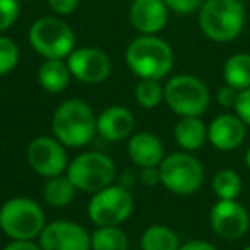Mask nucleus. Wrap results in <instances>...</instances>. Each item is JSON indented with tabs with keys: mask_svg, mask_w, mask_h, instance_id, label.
Listing matches in <instances>:
<instances>
[{
	"mask_svg": "<svg viewBox=\"0 0 250 250\" xmlns=\"http://www.w3.org/2000/svg\"><path fill=\"white\" fill-rule=\"evenodd\" d=\"M21 14V2L19 0H0V35L16 24Z\"/></svg>",
	"mask_w": 250,
	"mask_h": 250,
	"instance_id": "nucleus-27",
	"label": "nucleus"
},
{
	"mask_svg": "<svg viewBox=\"0 0 250 250\" xmlns=\"http://www.w3.org/2000/svg\"><path fill=\"white\" fill-rule=\"evenodd\" d=\"M180 245L177 231L161 223L147 226L141 235V250H178Z\"/></svg>",
	"mask_w": 250,
	"mask_h": 250,
	"instance_id": "nucleus-20",
	"label": "nucleus"
},
{
	"mask_svg": "<svg viewBox=\"0 0 250 250\" xmlns=\"http://www.w3.org/2000/svg\"><path fill=\"white\" fill-rule=\"evenodd\" d=\"M76 192L77 188L69 180V177L63 173L52 178H45L42 195L46 204L52 206V208H65V206H69L74 201Z\"/></svg>",
	"mask_w": 250,
	"mask_h": 250,
	"instance_id": "nucleus-22",
	"label": "nucleus"
},
{
	"mask_svg": "<svg viewBox=\"0 0 250 250\" xmlns=\"http://www.w3.org/2000/svg\"><path fill=\"white\" fill-rule=\"evenodd\" d=\"M94 110L87 101L70 98L57 106L52 117L53 137L60 141L67 149H79L93 143L98 136Z\"/></svg>",
	"mask_w": 250,
	"mask_h": 250,
	"instance_id": "nucleus-1",
	"label": "nucleus"
},
{
	"mask_svg": "<svg viewBox=\"0 0 250 250\" xmlns=\"http://www.w3.org/2000/svg\"><path fill=\"white\" fill-rule=\"evenodd\" d=\"M65 62L74 79L83 84H101L111 76L110 57L96 46L76 48Z\"/></svg>",
	"mask_w": 250,
	"mask_h": 250,
	"instance_id": "nucleus-12",
	"label": "nucleus"
},
{
	"mask_svg": "<svg viewBox=\"0 0 250 250\" xmlns=\"http://www.w3.org/2000/svg\"><path fill=\"white\" fill-rule=\"evenodd\" d=\"M96 130L101 139L108 143H120L134 134L136 117L127 106L111 104L96 117Z\"/></svg>",
	"mask_w": 250,
	"mask_h": 250,
	"instance_id": "nucleus-15",
	"label": "nucleus"
},
{
	"mask_svg": "<svg viewBox=\"0 0 250 250\" xmlns=\"http://www.w3.org/2000/svg\"><path fill=\"white\" fill-rule=\"evenodd\" d=\"M46 2H48L50 11L59 16V18L74 14L81 4V0H46Z\"/></svg>",
	"mask_w": 250,
	"mask_h": 250,
	"instance_id": "nucleus-30",
	"label": "nucleus"
},
{
	"mask_svg": "<svg viewBox=\"0 0 250 250\" xmlns=\"http://www.w3.org/2000/svg\"><path fill=\"white\" fill-rule=\"evenodd\" d=\"M134 98L139 106L153 110L165 101V86L156 79H139L134 89Z\"/></svg>",
	"mask_w": 250,
	"mask_h": 250,
	"instance_id": "nucleus-25",
	"label": "nucleus"
},
{
	"mask_svg": "<svg viewBox=\"0 0 250 250\" xmlns=\"http://www.w3.org/2000/svg\"><path fill=\"white\" fill-rule=\"evenodd\" d=\"M38 243L43 250H91V233L69 219H55L45 225Z\"/></svg>",
	"mask_w": 250,
	"mask_h": 250,
	"instance_id": "nucleus-13",
	"label": "nucleus"
},
{
	"mask_svg": "<svg viewBox=\"0 0 250 250\" xmlns=\"http://www.w3.org/2000/svg\"><path fill=\"white\" fill-rule=\"evenodd\" d=\"M178 250H218V247L208 240H188L182 243Z\"/></svg>",
	"mask_w": 250,
	"mask_h": 250,
	"instance_id": "nucleus-34",
	"label": "nucleus"
},
{
	"mask_svg": "<svg viewBox=\"0 0 250 250\" xmlns=\"http://www.w3.org/2000/svg\"><path fill=\"white\" fill-rule=\"evenodd\" d=\"M242 250H250V245H247V247H243Z\"/></svg>",
	"mask_w": 250,
	"mask_h": 250,
	"instance_id": "nucleus-37",
	"label": "nucleus"
},
{
	"mask_svg": "<svg viewBox=\"0 0 250 250\" xmlns=\"http://www.w3.org/2000/svg\"><path fill=\"white\" fill-rule=\"evenodd\" d=\"M21 60V50L18 43L5 35H0V77L7 76L18 67Z\"/></svg>",
	"mask_w": 250,
	"mask_h": 250,
	"instance_id": "nucleus-26",
	"label": "nucleus"
},
{
	"mask_svg": "<svg viewBox=\"0 0 250 250\" xmlns=\"http://www.w3.org/2000/svg\"><path fill=\"white\" fill-rule=\"evenodd\" d=\"M136 180H139V177H136V173H132L130 170H125L124 173L120 175V178H118V184L124 185L125 188H130L136 184Z\"/></svg>",
	"mask_w": 250,
	"mask_h": 250,
	"instance_id": "nucleus-35",
	"label": "nucleus"
},
{
	"mask_svg": "<svg viewBox=\"0 0 250 250\" xmlns=\"http://www.w3.org/2000/svg\"><path fill=\"white\" fill-rule=\"evenodd\" d=\"M65 175L77 190L94 194L113 184L117 167L108 154L101 151H86L69 161Z\"/></svg>",
	"mask_w": 250,
	"mask_h": 250,
	"instance_id": "nucleus-7",
	"label": "nucleus"
},
{
	"mask_svg": "<svg viewBox=\"0 0 250 250\" xmlns=\"http://www.w3.org/2000/svg\"><path fill=\"white\" fill-rule=\"evenodd\" d=\"M209 225L219 238L235 242L245 236L249 231L250 212L236 199H231V201L218 199L209 211Z\"/></svg>",
	"mask_w": 250,
	"mask_h": 250,
	"instance_id": "nucleus-11",
	"label": "nucleus"
},
{
	"mask_svg": "<svg viewBox=\"0 0 250 250\" xmlns=\"http://www.w3.org/2000/svg\"><path fill=\"white\" fill-rule=\"evenodd\" d=\"M236 98H238V91L235 87L228 86V84H225V86H221L216 91V101L223 108H231L233 110L236 103Z\"/></svg>",
	"mask_w": 250,
	"mask_h": 250,
	"instance_id": "nucleus-31",
	"label": "nucleus"
},
{
	"mask_svg": "<svg viewBox=\"0 0 250 250\" xmlns=\"http://www.w3.org/2000/svg\"><path fill=\"white\" fill-rule=\"evenodd\" d=\"M28 40L31 48L48 59L65 60L76 50V35L72 28L59 16H45L29 26Z\"/></svg>",
	"mask_w": 250,
	"mask_h": 250,
	"instance_id": "nucleus-5",
	"label": "nucleus"
},
{
	"mask_svg": "<svg viewBox=\"0 0 250 250\" xmlns=\"http://www.w3.org/2000/svg\"><path fill=\"white\" fill-rule=\"evenodd\" d=\"M125 63L139 79L163 81L173 69L175 55L170 43L158 35H139L125 50Z\"/></svg>",
	"mask_w": 250,
	"mask_h": 250,
	"instance_id": "nucleus-2",
	"label": "nucleus"
},
{
	"mask_svg": "<svg viewBox=\"0 0 250 250\" xmlns=\"http://www.w3.org/2000/svg\"><path fill=\"white\" fill-rule=\"evenodd\" d=\"M211 188L218 199H221V201H231V199H238V195L242 194L243 182L242 177L235 170H231V168H221L212 177Z\"/></svg>",
	"mask_w": 250,
	"mask_h": 250,
	"instance_id": "nucleus-24",
	"label": "nucleus"
},
{
	"mask_svg": "<svg viewBox=\"0 0 250 250\" xmlns=\"http://www.w3.org/2000/svg\"><path fill=\"white\" fill-rule=\"evenodd\" d=\"M206 0H165V4L170 11L177 12L180 16H188L199 12Z\"/></svg>",
	"mask_w": 250,
	"mask_h": 250,
	"instance_id": "nucleus-28",
	"label": "nucleus"
},
{
	"mask_svg": "<svg viewBox=\"0 0 250 250\" xmlns=\"http://www.w3.org/2000/svg\"><path fill=\"white\" fill-rule=\"evenodd\" d=\"M98 2H104V0H98Z\"/></svg>",
	"mask_w": 250,
	"mask_h": 250,
	"instance_id": "nucleus-39",
	"label": "nucleus"
},
{
	"mask_svg": "<svg viewBox=\"0 0 250 250\" xmlns=\"http://www.w3.org/2000/svg\"><path fill=\"white\" fill-rule=\"evenodd\" d=\"M45 225V211L31 197L16 195L0 208V229L11 240H36Z\"/></svg>",
	"mask_w": 250,
	"mask_h": 250,
	"instance_id": "nucleus-4",
	"label": "nucleus"
},
{
	"mask_svg": "<svg viewBox=\"0 0 250 250\" xmlns=\"http://www.w3.org/2000/svg\"><path fill=\"white\" fill-rule=\"evenodd\" d=\"M19 2H28V0H19Z\"/></svg>",
	"mask_w": 250,
	"mask_h": 250,
	"instance_id": "nucleus-38",
	"label": "nucleus"
},
{
	"mask_svg": "<svg viewBox=\"0 0 250 250\" xmlns=\"http://www.w3.org/2000/svg\"><path fill=\"white\" fill-rule=\"evenodd\" d=\"M247 127L242 118L233 113H221L208 125V143L221 153L235 151L245 143Z\"/></svg>",
	"mask_w": 250,
	"mask_h": 250,
	"instance_id": "nucleus-14",
	"label": "nucleus"
},
{
	"mask_svg": "<svg viewBox=\"0 0 250 250\" xmlns=\"http://www.w3.org/2000/svg\"><path fill=\"white\" fill-rule=\"evenodd\" d=\"M243 161H245V167H247V170L250 171V146L247 147V151H245V158H243Z\"/></svg>",
	"mask_w": 250,
	"mask_h": 250,
	"instance_id": "nucleus-36",
	"label": "nucleus"
},
{
	"mask_svg": "<svg viewBox=\"0 0 250 250\" xmlns=\"http://www.w3.org/2000/svg\"><path fill=\"white\" fill-rule=\"evenodd\" d=\"M127 141V154L139 168L160 167L163 158L167 156L163 141L153 132H134Z\"/></svg>",
	"mask_w": 250,
	"mask_h": 250,
	"instance_id": "nucleus-17",
	"label": "nucleus"
},
{
	"mask_svg": "<svg viewBox=\"0 0 250 250\" xmlns=\"http://www.w3.org/2000/svg\"><path fill=\"white\" fill-rule=\"evenodd\" d=\"M233 111L242 118V122L247 127H250V87L238 91V98H236Z\"/></svg>",
	"mask_w": 250,
	"mask_h": 250,
	"instance_id": "nucleus-29",
	"label": "nucleus"
},
{
	"mask_svg": "<svg viewBox=\"0 0 250 250\" xmlns=\"http://www.w3.org/2000/svg\"><path fill=\"white\" fill-rule=\"evenodd\" d=\"M129 236L120 226H96L91 233V250H129Z\"/></svg>",
	"mask_w": 250,
	"mask_h": 250,
	"instance_id": "nucleus-23",
	"label": "nucleus"
},
{
	"mask_svg": "<svg viewBox=\"0 0 250 250\" xmlns=\"http://www.w3.org/2000/svg\"><path fill=\"white\" fill-rule=\"evenodd\" d=\"M202 35L214 43L236 40L245 26V5L242 0H206L197 12Z\"/></svg>",
	"mask_w": 250,
	"mask_h": 250,
	"instance_id": "nucleus-3",
	"label": "nucleus"
},
{
	"mask_svg": "<svg viewBox=\"0 0 250 250\" xmlns=\"http://www.w3.org/2000/svg\"><path fill=\"white\" fill-rule=\"evenodd\" d=\"M134 197L130 188L111 184L94 192L87 202V216L96 226H120L132 216Z\"/></svg>",
	"mask_w": 250,
	"mask_h": 250,
	"instance_id": "nucleus-9",
	"label": "nucleus"
},
{
	"mask_svg": "<svg viewBox=\"0 0 250 250\" xmlns=\"http://www.w3.org/2000/svg\"><path fill=\"white\" fill-rule=\"evenodd\" d=\"M223 79L236 91L250 87V53L238 52L229 55L223 65Z\"/></svg>",
	"mask_w": 250,
	"mask_h": 250,
	"instance_id": "nucleus-21",
	"label": "nucleus"
},
{
	"mask_svg": "<svg viewBox=\"0 0 250 250\" xmlns=\"http://www.w3.org/2000/svg\"><path fill=\"white\" fill-rule=\"evenodd\" d=\"M173 139L182 151L194 153L208 143V125L201 117H178Z\"/></svg>",
	"mask_w": 250,
	"mask_h": 250,
	"instance_id": "nucleus-18",
	"label": "nucleus"
},
{
	"mask_svg": "<svg viewBox=\"0 0 250 250\" xmlns=\"http://www.w3.org/2000/svg\"><path fill=\"white\" fill-rule=\"evenodd\" d=\"M168 12L165 0H132L129 19L139 35H158L167 26Z\"/></svg>",
	"mask_w": 250,
	"mask_h": 250,
	"instance_id": "nucleus-16",
	"label": "nucleus"
},
{
	"mask_svg": "<svg viewBox=\"0 0 250 250\" xmlns=\"http://www.w3.org/2000/svg\"><path fill=\"white\" fill-rule=\"evenodd\" d=\"M165 103L178 117H202L211 103V94L199 77L177 74L165 84Z\"/></svg>",
	"mask_w": 250,
	"mask_h": 250,
	"instance_id": "nucleus-6",
	"label": "nucleus"
},
{
	"mask_svg": "<svg viewBox=\"0 0 250 250\" xmlns=\"http://www.w3.org/2000/svg\"><path fill=\"white\" fill-rule=\"evenodd\" d=\"M26 161L36 175L43 178H52L65 173L70 160L67 154V147L57 137L40 136L28 144Z\"/></svg>",
	"mask_w": 250,
	"mask_h": 250,
	"instance_id": "nucleus-10",
	"label": "nucleus"
},
{
	"mask_svg": "<svg viewBox=\"0 0 250 250\" xmlns=\"http://www.w3.org/2000/svg\"><path fill=\"white\" fill-rule=\"evenodd\" d=\"M139 182L146 187H156L161 184V175H160V168L158 167H149V168H141L139 171Z\"/></svg>",
	"mask_w": 250,
	"mask_h": 250,
	"instance_id": "nucleus-32",
	"label": "nucleus"
},
{
	"mask_svg": "<svg viewBox=\"0 0 250 250\" xmlns=\"http://www.w3.org/2000/svg\"><path fill=\"white\" fill-rule=\"evenodd\" d=\"M72 74L69 70L65 60L60 59H48L43 60V63L38 69V83L43 87V91L50 94H60L67 89Z\"/></svg>",
	"mask_w": 250,
	"mask_h": 250,
	"instance_id": "nucleus-19",
	"label": "nucleus"
},
{
	"mask_svg": "<svg viewBox=\"0 0 250 250\" xmlns=\"http://www.w3.org/2000/svg\"><path fill=\"white\" fill-rule=\"evenodd\" d=\"M2 250H43L35 240H11Z\"/></svg>",
	"mask_w": 250,
	"mask_h": 250,
	"instance_id": "nucleus-33",
	"label": "nucleus"
},
{
	"mask_svg": "<svg viewBox=\"0 0 250 250\" xmlns=\"http://www.w3.org/2000/svg\"><path fill=\"white\" fill-rule=\"evenodd\" d=\"M161 185L175 195H192L204 184V167L201 160L187 151L167 154L160 163Z\"/></svg>",
	"mask_w": 250,
	"mask_h": 250,
	"instance_id": "nucleus-8",
	"label": "nucleus"
}]
</instances>
